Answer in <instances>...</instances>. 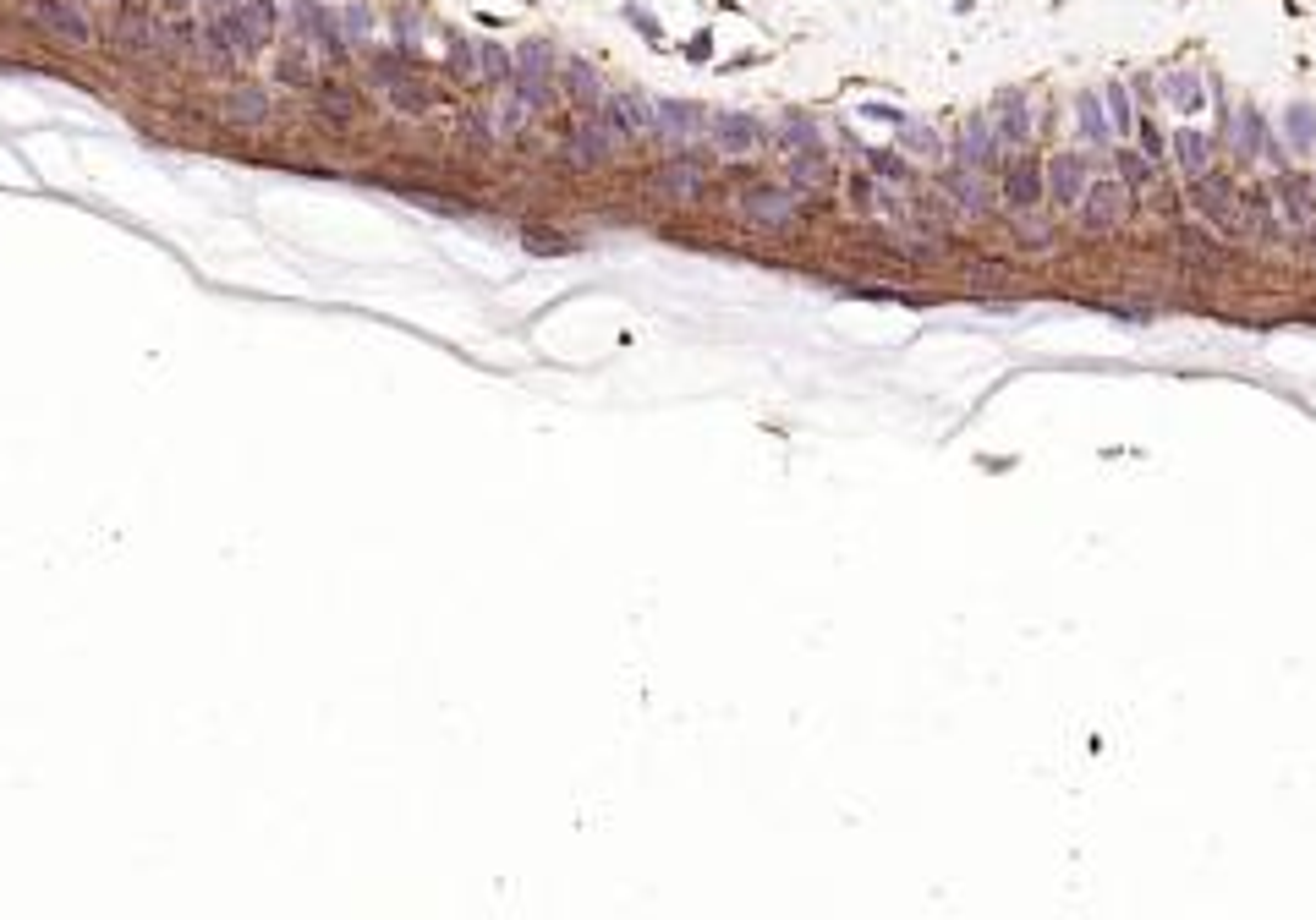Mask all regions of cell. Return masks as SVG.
Returning <instances> with one entry per match:
<instances>
[{"label":"cell","instance_id":"obj_1","mask_svg":"<svg viewBox=\"0 0 1316 920\" xmlns=\"http://www.w3.org/2000/svg\"><path fill=\"white\" fill-rule=\"evenodd\" d=\"M1130 214V197H1125V181H1109V176H1091L1086 197H1080V225L1086 230H1120Z\"/></svg>","mask_w":1316,"mask_h":920},{"label":"cell","instance_id":"obj_3","mask_svg":"<svg viewBox=\"0 0 1316 920\" xmlns=\"http://www.w3.org/2000/svg\"><path fill=\"white\" fill-rule=\"evenodd\" d=\"M1004 203L1015 214H1036L1047 203V170L1036 165L1031 154H1020L1015 165H1004Z\"/></svg>","mask_w":1316,"mask_h":920},{"label":"cell","instance_id":"obj_12","mask_svg":"<svg viewBox=\"0 0 1316 920\" xmlns=\"http://www.w3.org/2000/svg\"><path fill=\"white\" fill-rule=\"evenodd\" d=\"M993 132H998V143H1015V148H1026L1031 143V110H1026V99L1020 93H1009V99H998V110H993Z\"/></svg>","mask_w":1316,"mask_h":920},{"label":"cell","instance_id":"obj_23","mask_svg":"<svg viewBox=\"0 0 1316 920\" xmlns=\"http://www.w3.org/2000/svg\"><path fill=\"white\" fill-rule=\"evenodd\" d=\"M905 148H916L922 159H938V137L927 126H905Z\"/></svg>","mask_w":1316,"mask_h":920},{"label":"cell","instance_id":"obj_25","mask_svg":"<svg viewBox=\"0 0 1316 920\" xmlns=\"http://www.w3.org/2000/svg\"><path fill=\"white\" fill-rule=\"evenodd\" d=\"M1289 126H1295V137H1300V143H1306V137H1311V115H1306V104H1300V110L1289 115Z\"/></svg>","mask_w":1316,"mask_h":920},{"label":"cell","instance_id":"obj_18","mask_svg":"<svg viewBox=\"0 0 1316 920\" xmlns=\"http://www.w3.org/2000/svg\"><path fill=\"white\" fill-rule=\"evenodd\" d=\"M790 176H796L801 186H823L829 181V165L818 159V148H801V154L790 159Z\"/></svg>","mask_w":1316,"mask_h":920},{"label":"cell","instance_id":"obj_2","mask_svg":"<svg viewBox=\"0 0 1316 920\" xmlns=\"http://www.w3.org/2000/svg\"><path fill=\"white\" fill-rule=\"evenodd\" d=\"M1086 186H1091L1086 154H1053V165H1047V203H1053L1058 214H1069V208H1080V197H1086Z\"/></svg>","mask_w":1316,"mask_h":920},{"label":"cell","instance_id":"obj_26","mask_svg":"<svg viewBox=\"0 0 1316 920\" xmlns=\"http://www.w3.org/2000/svg\"><path fill=\"white\" fill-rule=\"evenodd\" d=\"M1311 252H1316V219H1311Z\"/></svg>","mask_w":1316,"mask_h":920},{"label":"cell","instance_id":"obj_9","mask_svg":"<svg viewBox=\"0 0 1316 920\" xmlns=\"http://www.w3.org/2000/svg\"><path fill=\"white\" fill-rule=\"evenodd\" d=\"M1158 93H1163V104H1169V110L1196 115V110H1202L1207 83H1202V72H1191V66H1174V72H1163V77H1158Z\"/></svg>","mask_w":1316,"mask_h":920},{"label":"cell","instance_id":"obj_4","mask_svg":"<svg viewBox=\"0 0 1316 920\" xmlns=\"http://www.w3.org/2000/svg\"><path fill=\"white\" fill-rule=\"evenodd\" d=\"M998 154H1004V143H998V132H993V121L987 115H971L965 121V132H960V148H954V159H960L965 170H993L998 165Z\"/></svg>","mask_w":1316,"mask_h":920},{"label":"cell","instance_id":"obj_8","mask_svg":"<svg viewBox=\"0 0 1316 920\" xmlns=\"http://www.w3.org/2000/svg\"><path fill=\"white\" fill-rule=\"evenodd\" d=\"M603 121H609L620 137H647L659 126V110L647 99H636V93H620V99L603 104Z\"/></svg>","mask_w":1316,"mask_h":920},{"label":"cell","instance_id":"obj_5","mask_svg":"<svg viewBox=\"0 0 1316 920\" xmlns=\"http://www.w3.org/2000/svg\"><path fill=\"white\" fill-rule=\"evenodd\" d=\"M653 132H659L670 148H692L697 137L708 132V115L697 110V104H659V126H653Z\"/></svg>","mask_w":1316,"mask_h":920},{"label":"cell","instance_id":"obj_14","mask_svg":"<svg viewBox=\"0 0 1316 920\" xmlns=\"http://www.w3.org/2000/svg\"><path fill=\"white\" fill-rule=\"evenodd\" d=\"M1174 165L1185 170V176H1207V165H1213V137H1202V132H1191V126H1180V132H1174Z\"/></svg>","mask_w":1316,"mask_h":920},{"label":"cell","instance_id":"obj_15","mask_svg":"<svg viewBox=\"0 0 1316 920\" xmlns=\"http://www.w3.org/2000/svg\"><path fill=\"white\" fill-rule=\"evenodd\" d=\"M1114 165H1120L1125 192H1141V186H1152V176H1158L1152 154H1141V148H1114Z\"/></svg>","mask_w":1316,"mask_h":920},{"label":"cell","instance_id":"obj_7","mask_svg":"<svg viewBox=\"0 0 1316 920\" xmlns=\"http://www.w3.org/2000/svg\"><path fill=\"white\" fill-rule=\"evenodd\" d=\"M708 132H714V143L725 148L730 159H752L757 148H763V126H757L752 115H719V121H708Z\"/></svg>","mask_w":1316,"mask_h":920},{"label":"cell","instance_id":"obj_19","mask_svg":"<svg viewBox=\"0 0 1316 920\" xmlns=\"http://www.w3.org/2000/svg\"><path fill=\"white\" fill-rule=\"evenodd\" d=\"M1262 110H1240V159H1256L1262 154Z\"/></svg>","mask_w":1316,"mask_h":920},{"label":"cell","instance_id":"obj_27","mask_svg":"<svg viewBox=\"0 0 1316 920\" xmlns=\"http://www.w3.org/2000/svg\"><path fill=\"white\" fill-rule=\"evenodd\" d=\"M214 6H226V0H214Z\"/></svg>","mask_w":1316,"mask_h":920},{"label":"cell","instance_id":"obj_16","mask_svg":"<svg viewBox=\"0 0 1316 920\" xmlns=\"http://www.w3.org/2000/svg\"><path fill=\"white\" fill-rule=\"evenodd\" d=\"M1075 121H1080V132L1098 137V143H1109V137H1114V121L1103 115L1098 93H1080V99H1075Z\"/></svg>","mask_w":1316,"mask_h":920},{"label":"cell","instance_id":"obj_10","mask_svg":"<svg viewBox=\"0 0 1316 920\" xmlns=\"http://www.w3.org/2000/svg\"><path fill=\"white\" fill-rule=\"evenodd\" d=\"M1196 208L1213 219L1218 230H1240V208H1234V192L1213 176H1196Z\"/></svg>","mask_w":1316,"mask_h":920},{"label":"cell","instance_id":"obj_22","mask_svg":"<svg viewBox=\"0 0 1316 920\" xmlns=\"http://www.w3.org/2000/svg\"><path fill=\"white\" fill-rule=\"evenodd\" d=\"M44 17H50V28H61V33H72L77 44L88 39V28H83V17L77 11H66V6H55V0H44Z\"/></svg>","mask_w":1316,"mask_h":920},{"label":"cell","instance_id":"obj_21","mask_svg":"<svg viewBox=\"0 0 1316 920\" xmlns=\"http://www.w3.org/2000/svg\"><path fill=\"white\" fill-rule=\"evenodd\" d=\"M1109 121H1114V132H1130L1136 126V110H1130V99H1125V83H1109Z\"/></svg>","mask_w":1316,"mask_h":920},{"label":"cell","instance_id":"obj_24","mask_svg":"<svg viewBox=\"0 0 1316 920\" xmlns=\"http://www.w3.org/2000/svg\"><path fill=\"white\" fill-rule=\"evenodd\" d=\"M872 170H878V176H889V181H905V165H900V159H889V154H872Z\"/></svg>","mask_w":1316,"mask_h":920},{"label":"cell","instance_id":"obj_20","mask_svg":"<svg viewBox=\"0 0 1316 920\" xmlns=\"http://www.w3.org/2000/svg\"><path fill=\"white\" fill-rule=\"evenodd\" d=\"M659 192H675V197L703 192V170H664V176H659Z\"/></svg>","mask_w":1316,"mask_h":920},{"label":"cell","instance_id":"obj_17","mask_svg":"<svg viewBox=\"0 0 1316 920\" xmlns=\"http://www.w3.org/2000/svg\"><path fill=\"white\" fill-rule=\"evenodd\" d=\"M570 154L581 159V165H598V159H609V132H598V126H581L576 137H570Z\"/></svg>","mask_w":1316,"mask_h":920},{"label":"cell","instance_id":"obj_6","mask_svg":"<svg viewBox=\"0 0 1316 920\" xmlns=\"http://www.w3.org/2000/svg\"><path fill=\"white\" fill-rule=\"evenodd\" d=\"M741 208H747V219H757V225H790V219L801 214V203L785 192V186H752L747 197H741Z\"/></svg>","mask_w":1316,"mask_h":920},{"label":"cell","instance_id":"obj_13","mask_svg":"<svg viewBox=\"0 0 1316 920\" xmlns=\"http://www.w3.org/2000/svg\"><path fill=\"white\" fill-rule=\"evenodd\" d=\"M1316 219V181L1311 176H1284V225L1311 230Z\"/></svg>","mask_w":1316,"mask_h":920},{"label":"cell","instance_id":"obj_11","mask_svg":"<svg viewBox=\"0 0 1316 920\" xmlns=\"http://www.w3.org/2000/svg\"><path fill=\"white\" fill-rule=\"evenodd\" d=\"M943 192L954 197V208H960L965 219H976V214H987V181H982V170H949L943 176Z\"/></svg>","mask_w":1316,"mask_h":920}]
</instances>
